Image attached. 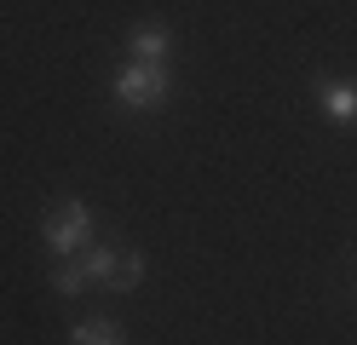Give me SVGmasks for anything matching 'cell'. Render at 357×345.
Listing matches in <instances>:
<instances>
[{
  "label": "cell",
  "instance_id": "cell-7",
  "mask_svg": "<svg viewBox=\"0 0 357 345\" xmlns=\"http://www.w3.org/2000/svg\"><path fill=\"white\" fill-rule=\"evenodd\" d=\"M86 282H93V276H86V265H75V259H63V265L52 270V288H58V293H81Z\"/></svg>",
  "mask_w": 357,
  "mask_h": 345
},
{
  "label": "cell",
  "instance_id": "cell-1",
  "mask_svg": "<svg viewBox=\"0 0 357 345\" xmlns=\"http://www.w3.org/2000/svg\"><path fill=\"white\" fill-rule=\"evenodd\" d=\"M167 92H173L167 63H139V58H127V69L116 75V98H121L127 109H162Z\"/></svg>",
  "mask_w": 357,
  "mask_h": 345
},
{
  "label": "cell",
  "instance_id": "cell-2",
  "mask_svg": "<svg viewBox=\"0 0 357 345\" xmlns=\"http://www.w3.org/2000/svg\"><path fill=\"white\" fill-rule=\"evenodd\" d=\"M40 236H47V247L58 253V259H75V253L86 247V236H93V213H86V201H58L47 219H40Z\"/></svg>",
  "mask_w": 357,
  "mask_h": 345
},
{
  "label": "cell",
  "instance_id": "cell-4",
  "mask_svg": "<svg viewBox=\"0 0 357 345\" xmlns=\"http://www.w3.org/2000/svg\"><path fill=\"white\" fill-rule=\"evenodd\" d=\"M127 52L139 58V63H167V52H173V35H167V23H155V17L132 23V29H127Z\"/></svg>",
  "mask_w": 357,
  "mask_h": 345
},
{
  "label": "cell",
  "instance_id": "cell-6",
  "mask_svg": "<svg viewBox=\"0 0 357 345\" xmlns=\"http://www.w3.org/2000/svg\"><path fill=\"white\" fill-rule=\"evenodd\" d=\"M323 109L334 115V121H357V86L328 81V86H323Z\"/></svg>",
  "mask_w": 357,
  "mask_h": 345
},
{
  "label": "cell",
  "instance_id": "cell-5",
  "mask_svg": "<svg viewBox=\"0 0 357 345\" xmlns=\"http://www.w3.org/2000/svg\"><path fill=\"white\" fill-rule=\"evenodd\" d=\"M70 345H127V334H121V322H75Z\"/></svg>",
  "mask_w": 357,
  "mask_h": 345
},
{
  "label": "cell",
  "instance_id": "cell-3",
  "mask_svg": "<svg viewBox=\"0 0 357 345\" xmlns=\"http://www.w3.org/2000/svg\"><path fill=\"white\" fill-rule=\"evenodd\" d=\"M86 276H93V282H104V288H116V293H127V288L144 282V253L93 247V253H86Z\"/></svg>",
  "mask_w": 357,
  "mask_h": 345
}]
</instances>
